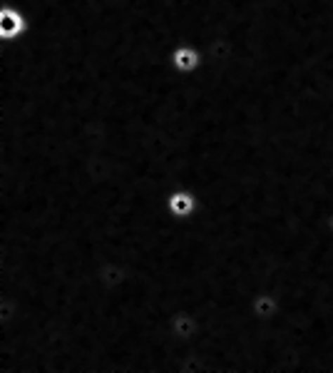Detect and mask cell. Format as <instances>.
Segmentation results:
<instances>
[{"mask_svg":"<svg viewBox=\"0 0 333 373\" xmlns=\"http://www.w3.org/2000/svg\"><path fill=\"white\" fill-rule=\"evenodd\" d=\"M25 30H27V23L20 11H15V8H11V6L0 8V37H3L6 43L8 40H18Z\"/></svg>","mask_w":333,"mask_h":373,"instance_id":"obj_1","label":"cell"},{"mask_svg":"<svg viewBox=\"0 0 333 373\" xmlns=\"http://www.w3.org/2000/svg\"><path fill=\"white\" fill-rule=\"evenodd\" d=\"M172 65L179 72H192V70H197V65H199L197 48H192V45H177V48L172 50Z\"/></svg>","mask_w":333,"mask_h":373,"instance_id":"obj_2","label":"cell"},{"mask_svg":"<svg viewBox=\"0 0 333 373\" xmlns=\"http://www.w3.org/2000/svg\"><path fill=\"white\" fill-rule=\"evenodd\" d=\"M169 209H172L174 214H179V217H187V214H192V209H194L192 194H187V192H174L172 197H169Z\"/></svg>","mask_w":333,"mask_h":373,"instance_id":"obj_3","label":"cell"}]
</instances>
